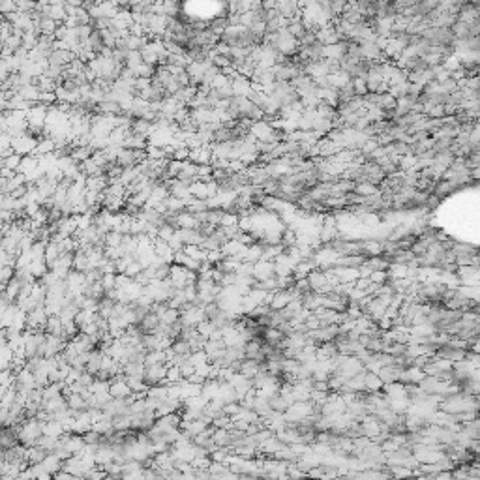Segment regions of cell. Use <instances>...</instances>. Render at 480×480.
<instances>
[{
    "label": "cell",
    "mask_w": 480,
    "mask_h": 480,
    "mask_svg": "<svg viewBox=\"0 0 480 480\" xmlns=\"http://www.w3.org/2000/svg\"><path fill=\"white\" fill-rule=\"evenodd\" d=\"M167 370L169 364H150L145 372V383L148 387L154 385H167Z\"/></svg>",
    "instance_id": "cell-1"
},
{
    "label": "cell",
    "mask_w": 480,
    "mask_h": 480,
    "mask_svg": "<svg viewBox=\"0 0 480 480\" xmlns=\"http://www.w3.org/2000/svg\"><path fill=\"white\" fill-rule=\"evenodd\" d=\"M272 276H276V270H274V261L270 259H261L257 261L255 266H253V278L257 281H263V279H268Z\"/></svg>",
    "instance_id": "cell-2"
},
{
    "label": "cell",
    "mask_w": 480,
    "mask_h": 480,
    "mask_svg": "<svg viewBox=\"0 0 480 480\" xmlns=\"http://www.w3.org/2000/svg\"><path fill=\"white\" fill-rule=\"evenodd\" d=\"M154 248H156V255L162 257L163 261H167V263H173V261H175V249L171 248L167 240L154 239Z\"/></svg>",
    "instance_id": "cell-3"
},
{
    "label": "cell",
    "mask_w": 480,
    "mask_h": 480,
    "mask_svg": "<svg viewBox=\"0 0 480 480\" xmlns=\"http://www.w3.org/2000/svg\"><path fill=\"white\" fill-rule=\"evenodd\" d=\"M39 465L45 469L47 473H51L54 477V473H58L60 469H62V465H64V460L58 454H54V452H49L45 456V460L43 462H39Z\"/></svg>",
    "instance_id": "cell-4"
},
{
    "label": "cell",
    "mask_w": 480,
    "mask_h": 480,
    "mask_svg": "<svg viewBox=\"0 0 480 480\" xmlns=\"http://www.w3.org/2000/svg\"><path fill=\"white\" fill-rule=\"evenodd\" d=\"M220 381L218 379H207L205 383H203V388H201V396L207 400V402H212V400H216L218 394H220Z\"/></svg>",
    "instance_id": "cell-5"
},
{
    "label": "cell",
    "mask_w": 480,
    "mask_h": 480,
    "mask_svg": "<svg viewBox=\"0 0 480 480\" xmlns=\"http://www.w3.org/2000/svg\"><path fill=\"white\" fill-rule=\"evenodd\" d=\"M66 398H68V405H70V409L77 411V413H81V411H88V407H90L88 400H86L83 394H79V392H70V394L66 396Z\"/></svg>",
    "instance_id": "cell-6"
},
{
    "label": "cell",
    "mask_w": 480,
    "mask_h": 480,
    "mask_svg": "<svg viewBox=\"0 0 480 480\" xmlns=\"http://www.w3.org/2000/svg\"><path fill=\"white\" fill-rule=\"evenodd\" d=\"M45 332L53 334V336H60V338L66 340V336H64V323L62 319H60V315H49V321H47L45 325Z\"/></svg>",
    "instance_id": "cell-7"
},
{
    "label": "cell",
    "mask_w": 480,
    "mask_h": 480,
    "mask_svg": "<svg viewBox=\"0 0 480 480\" xmlns=\"http://www.w3.org/2000/svg\"><path fill=\"white\" fill-rule=\"evenodd\" d=\"M147 364L145 362H126L124 364V375L126 377H135V379H145Z\"/></svg>",
    "instance_id": "cell-8"
},
{
    "label": "cell",
    "mask_w": 480,
    "mask_h": 480,
    "mask_svg": "<svg viewBox=\"0 0 480 480\" xmlns=\"http://www.w3.org/2000/svg\"><path fill=\"white\" fill-rule=\"evenodd\" d=\"M212 439L220 449H231V432L227 428H216Z\"/></svg>",
    "instance_id": "cell-9"
},
{
    "label": "cell",
    "mask_w": 480,
    "mask_h": 480,
    "mask_svg": "<svg viewBox=\"0 0 480 480\" xmlns=\"http://www.w3.org/2000/svg\"><path fill=\"white\" fill-rule=\"evenodd\" d=\"M49 270H51V268H49V264L45 263V259H34L30 263V272L36 279H41Z\"/></svg>",
    "instance_id": "cell-10"
},
{
    "label": "cell",
    "mask_w": 480,
    "mask_h": 480,
    "mask_svg": "<svg viewBox=\"0 0 480 480\" xmlns=\"http://www.w3.org/2000/svg\"><path fill=\"white\" fill-rule=\"evenodd\" d=\"M160 319H162V323H167V325H175L177 321H180V310L178 308H167V310L163 311L162 315H160Z\"/></svg>",
    "instance_id": "cell-11"
},
{
    "label": "cell",
    "mask_w": 480,
    "mask_h": 480,
    "mask_svg": "<svg viewBox=\"0 0 480 480\" xmlns=\"http://www.w3.org/2000/svg\"><path fill=\"white\" fill-rule=\"evenodd\" d=\"M190 362H192V364L195 366V370H197V368H201V366L209 364L210 358H209V355H207V351L203 349V351H195V353L190 355Z\"/></svg>",
    "instance_id": "cell-12"
},
{
    "label": "cell",
    "mask_w": 480,
    "mask_h": 480,
    "mask_svg": "<svg viewBox=\"0 0 480 480\" xmlns=\"http://www.w3.org/2000/svg\"><path fill=\"white\" fill-rule=\"evenodd\" d=\"M122 242H124V235L118 231H109L107 235H105V244L109 246H122Z\"/></svg>",
    "instance_id": "cell-13"
},
{
    "label": "cell",
    "mask_w": 480,
    "mask_h": 480,
    "mask_svg": "<svg viewBox=\"0 0 480 480\" xmlns=\"http://www.w3.org/2000/svg\"><path fill=\"white\" fill-rule=\"evenodd\" d=\"M184 377H182V372H180V368L178 366H169V370H167V383H177V381H182Z\"/></svg>",
    "instance_id": "cell-14"
},
{
    "label": "cell",
    "mask_w": 480,
    "mask_h": 480,
    "mask_svg": "<svg viewBox=\"0 0 480 480\" xmlns=\"http://www.w3.org/2000/svg\"><path fill=\"white\" fill-rule=\"evenodd\" d=\"M83 439H85L86 445H98L101 439V434H98L96 430H88V432L83 434Z\"/></svg>",
    "instance_id": "cell-15"
},
{
    "label": "cell",
    "mask_w": 480,
    "mask_h": 480,
    "mask_svg": "<svg viewBox=\"0 0 480 480\" xmlns=\"http://www.w3.org/2000/svg\"><path fill=\"white\" fill-rule=\"evenodd\" d=\"M54 479H56V480H75L77 477H75V475H71V473H68L66 469H60L58 473H54Z\"/></svg>",
    "instance_id": "cell-16"
}]
</instances>
